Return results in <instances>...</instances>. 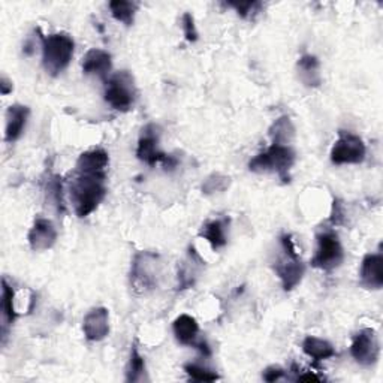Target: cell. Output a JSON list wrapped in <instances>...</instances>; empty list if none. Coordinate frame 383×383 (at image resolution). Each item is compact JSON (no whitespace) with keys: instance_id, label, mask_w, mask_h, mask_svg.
I'll return each instance as SVG.
<instances>
[{"instance_id":"obj_1","label":"cell","mask_w":383,"mask_h":383,"mask_svg":"<svg viewBox=\"0 0 383 383\" xmlns=\"http://www.w3.org/2000/svg\"><path fill=\"white\" fill-rule=\"evenodd\" d=\"M107 195L105 174H80L70 183V200L78 217H87Z\"/></svg>"},{"instance_id":"obj_2","label":"cell","mask_w":383,"mask_h":383,"mask_svg":"<svg viewBox=\"0 0 383 383\" xmlns=\"http://www.w3.org/2000/svg\"><path fill=\"white\" fill-rule=\"evenodd\" d=\"M42 63L53 77L59 75L68 68L74 55V39L68 33H53L42 36Z\"/></svg>"},{"instance_id":"obj_3","label":"cell","mask_w":383,"mask_h":383,"mask_svg":"<svg viewBox=\"0 0 383 383\" xmlns=\"http://www.w3.org/2000/svg\"><path fill=\"white\" fill-rule=\"evenodd\" d=\"M295 163V151L291 146L273 144L266 151L259 153L249 162L253 173H277L283 183H289V171Z\"/></svg>"},{"instance_id":"obj_4","label":"cell","mask_w":383,"mask_h":383,"mask_svg":"<svg viewBox=\"0 0 383 383\" xmlns=\"http://www.w3.org/2000/svg\"><path fill=\"white\" fill-rule=\"evenodd\" d=\"M105 82V101L111 108L122 112L129 111L136 97L134 77L127 70H120V72L111 75Z\"/></svg>"},{"instance_id":"obj_5","label":"cell","mask_w":383,"mask_h":383,"mask_svg":"<svg viewBox=\"0 0 383 383\" xmlns=\"http://www.w3.org/2000/svg\"><path fill=\"white\" fill-rule=\"evenodd\" d=\"M318 247L315 257L311 258V266L319 268L322 271H333L342 265L345 252L342 243L334 231H322L316 237Z\"/></svg>"},{"instance_id":"obj_6","label":"cell","mask_w":383,"mask_h":383,"mask_svg":"<svg viewBox=\"0 0 383 383\" xmlns=\"http://www.w3.org/2000/svg\"><path fill=\"white\" fill-rule=\"evenodd\" d=\"M159 274V257L150 252H139L135 254L132 269H131V281L134 289L138 292H147L153 289L158 283Z\"/></svg>"},{"instance_id":"obj_7","label":"cell","mask_w":383,"mask_h":383,"mask_svg":"<svg viewBox=\"0 0 383 383\" xmlns=\"http://www.w3.org/2000/svg\"><path fill=\"white\" fill-rule=\"evenodd\" d=\"M364 141L355 134L340 131L331 150V162L335 165H358L365 159Z\"/></svg>"},{"instance_id":"obj_8","label":"cell","mask_w":383,"mask_h":383,"mask_svg":"<svg viewBox=\"0 0 383 383\" xmlns=\"http://www.w3.org/2000/svg\"><path fill=\"white\" fill-rule=\"evenodd\" d=\"M350 355L353 360L364 367H372L377 362L380 355L379 337L374 330L364 328L352 338Z\"/></svg>"},{"instance_id":"obj_9","label":"cell","mask_w":383,"mask_h":383,"mask_svg":"<svg viewBox=\"0 0 383 383\" xmlns=\"http://www.w3.org/2000/svg\"><path fill=\"white\" fill-rule=\"evenodd\" d=\"M158 144H159L158 127H156L154 124L146 126L143 129V135H141L138 141L136 158L139 161L146 162L150 166H154L156 163H162L166 153L161 151Z\"/></svg>"},{"instance_id":"obj_10","label":"cell","mask_w":383,"mask_h":383,"mask_svg":"<svg viewBox=\"0 0 383 383\" xmlns=\"http://www.w3.org/2000/svg\"><path fill=\"white\" fill-rule=\"evenodd\" d=\"M82 331L89 342H101L109 333V315L105 307L92 308L84 318Z\"/></svg>"},{"instance_id":"obj_11","label":"cell","mask_w":383,"mask_h":383,"mask_svg":"<svg viewBox=\"0 0 383 383\" xmlns=\"http://www.w3.org/2000/svg\"><path fill=\"white\" fill-rule=\"evenodd\" d=\"M361 285L365 289L379 291L383 286V257L382 253H368L361 265Z\"/></svg>"},{"instance_id":"obj_12","label":"cell","mask_w":383,"mask_h":383,"mask_svg":"<svg viewBox=\"0 0 383 383\" xmlns=\"http://www.w3.org/2000/svg\"><path fill=\"white\" fill-rule=\"evenodd\" d=\"M27 239H29V244L35 252H44L55 244L58 231H55L51 220L39 217L33 222V226L29 231V235H27Z\"/></svg>"},{"instance_id":"obj_13","label":"cell","mask_w":383,"mask_h":383,"mask_svg":"<svg viewBox=\"0 0 383 383\" xmlns=\"http://www.w3.org/2000/svg\"><path fill=\"white\" fill-rule=\"evenodd\" d=\"M111 55L109 53L99 50V48H92L86 53L82 59V72L86 75H96L101 80L107 81L108 75L111 72Z\"/></svg>"},{"instance_id":"obj_14","label":"cell","mask_w":383,"mask_h":383,"mask_svg":"<svg viewBox=\"0 0 383 383\" xmlns=\"http://www.w3.org/2000/svg\"><path fill=\"white\" fill-rule=\"evenodd\" d=\"M306 271V265L301 262L300 258H291L286 257L285 261H280L276 265V273L279 274L283 289L292 291L300 285Z\"/></svg>"},{"instance_id":"obj_15","label":"cell","mask_w":383,"mask_h":383,"mask_svg":"<svg viewBox=\"0 0 383 383\" xmlns=\"http://www.w3.org/2000/svg\"><path fill=\"white\" fill-rule=\"evenodd\" d=\"M31 109L26 105L14 104L6 111V129H5V141L6 143H14L17 141L24 132V127L29 119Z\"/></svg>"},{"instance_id":"obj_16","label":"cell","mask_w":383,"mask_h":383,"mask_svg":"<svg viewBox=\"0 0 383 383\" xmlns=\"http://www.w3.org/2000/svg\"><path fill=\"white\" fill-rule=\"evenodd\" d=\"M108 163V153L102 149H93L80 156L77 161V171L80 174H105Z\"/></svg>"},{"instance_id":"obj_17","label":"cell","mask_w":383,"mask_h":383,"mask_svg":"<svg viewBox=\"0 0 383 383\" xmlns=\"http://www.w3.org/2000/svg\"><path fill=\"white\" fill-rule=\"evenodd\" d=\"M228 223H230L228 219L208 220L203 225L200 237L207 239L215 250L222 249L226 246V243H228V238H226V225Z\"/></svg>"},{"instance_id":"obj_18","label":"cell","mask_w":383,"mask_h":383,"mask_svg":"<svg viewBox=\"0 0 383 383\" xmlns=\"http://www.w3.org/2000/svg\"><path fill=\"white\" fill-rule=\"evenodd\" d=\"M173 330L181 345L193 346L196 343L198 334H200V325H198L195 318L189 315H180L173 323Z\"/></svg>"},{"instance_id":"obj_19","label":"cell","mask_w":383,"mask_h":383,"mask_svg":"<svg viewBox=\"0 0 383 383\" xmlns=\"http://www.w3.org/2000/svg\"><path fill=\"white\" fill-rule=\"evenodd\" d=\"M298 75L307 87H318L320 84V63L318 58L311 54H304L298 60Z\"/></svg>"},{"instance_id":"obj_20","label":"cell","mask_w":383,"mask_h":383,"mask_svg":"<svg viewBox=\"0 0 383 383\" xmlns=\"http://www.w3.org/2000/svg\"><path fill=\"white\" fill-rule=\"evenodd\" d=\"M303 350L313 361H323L335 357V349L326 340L318 337H306L303 342Z\"/></svg>"},{"instance_id":"obj_21","label":"cell","mask_w":383,"mask_h":383,"mask_svg":"<svg viewBox=\"0 0 383 383\" xmlns=\"http://www.w3.org/2000/svg\"><path fill=\"white\" fill-rule=\"evenodd\" d=\"M269 136L273 139V144L289 146L295 138V127L288 116H281L277 119L273 126L269 127Z\"/></svg>"},{"instance_id":"obj_22","label":"cell","mask_w":383,"mask_h":383,"mask_svg":"<svg viewBox=\"0 0 383 383\" xmlns=\"http://www.w3.org/2000/svg\"><path fill=\"white\" fill-rule=\"evenodd\" d=\"M14 298H16V292H14L12 286L8 285V281H2V311H4V326H2V337L4 343L6 340V331L8 326L14 323L17 318V311L14 308Z\"/></svg>"},{"instance_id":"obj_23","label":"cell","mask_w":383,"mask_h":383,"mask_svg":"<svg viewBox=\"0 0 383 383\" xmlns=\"http://www.w3.org/2000/svg\"><path fill=\"white\" fill-rule=\"evenodd\" d=\"M109 9L117 21L124 26H132L138 5L135 2H126V0H112L109 2Z\"/></svg>"},{"instance_id":"obj_24","label":"cell","mask_w":383,"mask_h":383,"mask_svg":"<svg viewBox=\"0 0 383 383\" xmlns=\"http://www.w3.org/2000/svg\"><path fill=\"white\" fill-rule=\"evenodd\" d=\"M146 376V362L144 358L141 357L138 347L134 345L131 350V361H129V370H127V382H141L144 380Z\"/></svg>"},{"instance_id":"obj_25","label":"cell","mask_w":383,"mask_h":383,"mask_svg":"<svg viewBox=\"0 0 383 383\" xmlns=\"http://www.w3.org/2000/svg\"><path fill=\"white\" fill-rule=\"evenodd\" d=\"M231 184V178L226 177L223 174H211L210 177L205 178V181L203 183V193L205 195H211V193H217V192H223L230 188Z\"/></svg>"},{"instance_id":"obj_26","label":"cell","mask_w":383,"mask_h":383,"mask_svg":"<svg viewBox=\"0 0 383 383\" xmlns=\"http://www.w3.org/2000/svg\"><path fill=\"white\" fill-rule=\"evenodd\" d=\"M184 372L189 374L192 380L196 382H216L220 379L215 372L210 370V368L198 364H186L184 365Z\"/></svg>"},{"instance_id":"obj_27","label":"cell","mask_w":383,"mask_h":383,"mask_svg":"<svg viewBox=\"0 0 383 383\" xmlns=\"http://www.w3.org/2000/svg\"><path fill=\"white\" fill-rule=\"evenodd\" d=\"M226 5L234 8L238 12V16H241L243 18L253 17L254 14H258L259 9L262 8L261 2H228Z\"/></svg>"},{"instance_id":"obj_28","label":"cell","mask_w":383,"mask_h":383,"mask_svg":"<svg viewBox=\"0 0 383 383\" xmlns=\"http://www.w3.org/2000/svg\"><path fill=\"white\" fill-rule=\"evenodd\" d=\"M62 178L59 176L51 177L48 183V195L53 200V203L59 207V210H63V200H62Z\"/></svg>"},{"instance_id":"obj_29","label":"cell","mask_w":383,"mask_h":383,"mask_svg":"<svg viewBox=\"0 0 383 383\" xmlns=\"http://www.w3.org/2000/svg\"><path fill=\"white\" fill-rule=\"evenodd\" d=\"M181 26H183L184 38H186L189 42H196L198 41V31H196V26H195V20L192 17V14H189V12L183 14Z\"/></svg>"},{"instance_id":"obj_30","label":"cell","mask_w":383,"mask_h":383,"mask_svg":"<svg viewBox=\"0 0 383 383\" xmlns=\"http://www.w3.org/2000/svg\"><path fill=\"white\" fill-rule=\"evenodd\" d=\"M283 376H285V370H283V368L279 367V365H271V367L265 368V372L262 374L264 380L269 382V383L283 379Z\"/></svg>"},{"instance_id":"obj_31","label":"cell","mask_w":383,"mask_h":383,"mask_svg":"<svg viewBox=\"0 0 383 383\" xmlns=\"http://www.w3.org/2000/svg\"><path fill=\"white\" fill-rule=\"evenodd\" d=\"M331 223L333 225H343L345 223V208L338 200H334V204H333Z\"/></svg>"},{"instance_id":"obj_32","label":"cell","mask_w":383,"mask_h":383,"mask_svg":"<svg viewBox=\"0 0 383 383\" xmlns=\"http://www.w3.org/2000/svg\"><path fill=\"white\" fill-rule=\"evenodd\" d=\"M281 246H283V250H285L286 257H291V258H300V254H298L295 246H293V241H292V237L285 234L281 235Z\"/></svg>"},{"instance_id":"obj_33","label":"cell","mask_w":383,"mask_h":383,"mask_svg":"<svg viewBox=\"0 0 383 383\" xmlns=\"http://www.w3.org/2000/svg\"><path fill=\"white\" fill-rule=\"evenodd\" d=\"M177 165H178V159L171 154H166L165 159L162 161V166L166 169V171H174Z\"/></svg>"},{"instance_id":"obj_34","label":"cell","mask_w":383,"mask_h":383,"mask_svg":"<svg viewBox=\"0 0 383 383\" xmlns=\"http://www.w3.org/2000/svg\"><path fill=\"white\" fill-rule=\"evenodd\" d=\"M296 380H298V382H320L322 377L316 376L315 373H311V372H306V373H303V374H298Z\"/></svg>"},{"instance_id":"obj_35","label":"cell","mask_w":383,"mask_h":383,"mask_svg":"<svg viewBox=\"0 0 383 383\" xmlns=\"http://www.w3.org/2000/svg\"><path fill=\"white\" fill-rule=\"evenodd\" d=\"M0 90H2V95H9L12 92V82L6 77H2V81H0Z\"/></svg>"},{"instance_id":"obj_36","label":"cell","mask_w":383,"mask_h":383,"mask_svg":"<svg viewBox=\"0 0 383 383\" xmlns=\"http://www.w3.org/2000/svg\"><path fill=\"white\" fill-rule=\"evenodd\" d=\"M193 346L198 350H200L204 355V357H210V355H211V349H210V346H208L207 342H196Z\"/></svg>"}]
</instances>
